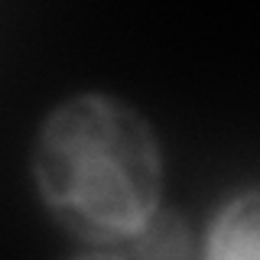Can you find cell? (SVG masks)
I'll use <instances>...</instances> for the list:
<instances>
[{
    "label": "cell",
    "mask_w": 260,
    "mask_h": 260,
    "mask_svg": "<svg viewBox=\"0 0 260 260\" xmlns=\"http://www.w3.org/2000/svg\"><path fill=\"white\" fill-rule=\"evenodd\" d=\"M257 192H244L231 199L215 215L205 234V257L211 260H257L260 224H257Z\"/></svg>",
    "instance_id": "2"
},
{
    "label": "cell",
    "mask_w": 260,
    "mask_h": 260,
    "mask_svg": "<svg viewBox=\"0 0 260 260\" xmlns=\"http://www.w3.org/2000/svg\"><path fill=\"white\" fill-rule=\"evenodd\" d=\"M36 192L72 238L117 254L162 202V146L134 104L75 94L46 114L32 143Z\"/></svg>",
    "instance_id": "1"
}]
</instances>
